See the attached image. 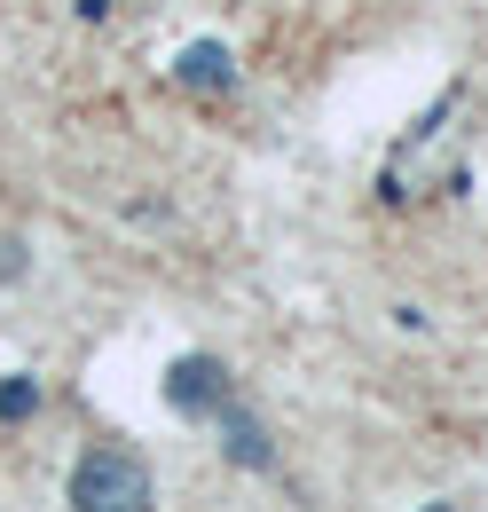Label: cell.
Masks as SVG:
<instances>
[{"mask_svg":"<svg viewBox=\"0 0 488 512\" xmlns=\"http://www.w3.org/2000/svg\"><path fill=\"white\" fill-rule=\"evenodd\" d=\"M71 512H150V465L134 449H87L71 465Z\"/></svg>","mask_w":488,"mask_h":512,"instance_id":"obj_1","label":"cell"},{"mask_svg":"<svg viewBox=\"0 0 488 512\" xmlns=\"http://www.w3.org/2000/svg\"><path fill=\"white\" fill-rule=\"evenodd\" d=\"M229 394H237V379H229V363H221V355H182V363L166 371V402L189 410V418H213Z\"/></svg>","mask_w":488,"mask_h":512,"instance_id":"obj_2","label":"cell"},{"mask_svg":"<svg viewBox=\"0 0 488 512\" xmlns=\"http://www.w3.org/2000/svg\"><path fill=\"white\" fill-rule=\"evenodd\" d=\"M213 426H221V449H229V465H244V473H268V457H276V449H268V426L244 410L237 394L213 410Z\"/></svg>","mask_w":488,"mask_h":512,"instance_id":"obj_3","label":"cell"},{"mask_svg":"<svg viewBox=\"0 0 488 512\" xmlns=\"http://www.w3.org/2000/svg\"><path fill=\"white\" fill-rule=\"evenodd\" d=\"M174 71H182V87H197V95H229V87H237V56H229L221 40H189Z\"/></svg>","mask_w":488,"mask_h":512,"instance_id":"obj_4","label":"cell"},{"mask_svg":"<svg viewBox=\"0 0 488 512\" xmlns=\"http://www.w3.org/2000/svg\"><path fill=\"white\" fill-rule=\"evenodd\" d=\"M0 418H8V426L40 418V386H32V379H8V386H0Z\"/></svg>","mask_w":488,"mask_h":512,"instance_id":"obj_5","label":"cell"},{"mask_svg":"<svg viewBox=\"0 0 488 512\" xmlns=\"http://www.w3.org/2000/svg\"><path fill=\"white\" fill-rule=\"evenodd\" d=\"M24 268H32V253H24V245H16V237H8V245H0V284H16V276H24Z\"/></svg>","mask_w":488,"mask_h":512,"instance_id":"obj_6","label":"cell"},{"mask_svg":"<svg viewBox=\"0 0 488 512\" xmlns=\"http://www.w3.org/2000/svg\"><path fill=\"white\" fill-rule=\"evenodd\" d=\"M426 512H449V505H426Z\"/></svg>","mask_w":488,"mask_h":512,"instance_id":"obj_7","label":"cell"}]
</instances>
